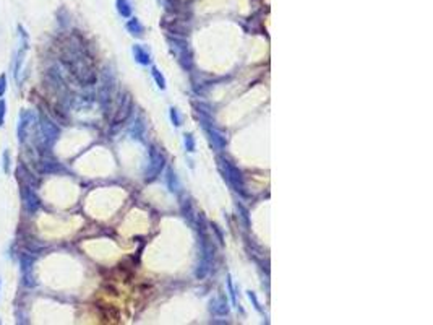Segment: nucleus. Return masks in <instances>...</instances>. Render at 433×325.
I'll return each instance as SVG.
<instances>
[{
    "label": "nucleus",
    "instance_id": "obj_9",
    "mask_svg": "<svg viewBox=\"0 0 433 325\" xmlns=\"http://www.w3.org/2000/svg\"><path fill=\"white\" fill-rule=\"evenodd\" d=\"M5 113H7V103H5V99L0 98V127H2L3 122H5Z\"/></svg>",
    "mask_w": 433,
    "mask_h": 325
},
{
    "label": "nucleus",
    "instance_id": "obj_7",
    "mask_svg": "<svg viewBox=\"0 0 433 325\" xmlns=\"http://www.w3.org/2000/svg\"><path fill=\"white\" fill-rule=\"evenodd\" d=\"M127 28L133 32V34H141V31H143V26L139 25V21L137 20V18L130 20V21L127 23Z\"/></svg>",
    "mask_w": 433,
    "mask_h": 325
},
{
    "label": "nucleus",
    "instance_id": "obj_2",
    "mask_svg": "<svg viewBox=\"0 0 433 325\" xmlns=\"http://www.w3.org/2000/svg\"><path fill=\"white\" fill-rule=\"evenodd\" d=\"M23 200H25V207L30 213H36L41 207V198L38 194L31 189V185H25L23 187Z\"/></svg>",
    "mask_w": 433,
    "mask_h": 325
},
{
    "label": "nucleus",
    "instance_id": "obj_5",
    "mask_svg": "<svg viewBox=\"0 0 433 325\" xmlns=\"http://www.w3.org/2000/svg\"><path fill=\"white\" fill-rule=\"evenodd\" d=\"M133 55H135V59H137V62L143 64V65L150 64V52H148L146 49H143L141 46H135Z\"/></svg>",
    "mask_w": 433,
    "mask_h": 325
},
{
    "label": "nucleus",
    "instance_id": "obj_3",
    "mask_svg": "<svg viewBox=\"0 0 433 325\" xmlns=\"http://www.w3.org/2000/svg\"><path fill=\"white\" fill-rule=\"evenodd\" d=\"M32 262H34V259L31 257L30 254H21L20 257V267H21V273H23V281H25L26 286H32L34 285V281H32Z\"/></svg>",
    "mask_w": 433,
    "mask_h": 325
},
{
    "label": "nucleus",
    "instance_id": "obj_12",
    "mask_svg": "<svg viewBox=\"0 0 433 325\" xmlns=\"http://www.w3.org/2000/svg\"><path fill=\"white\" fill-rule=\"evenodd\" d=\"M185 145L188 146V151H193L195 150V143H193L192 135H185Z\"/></svg>",
    "mask_w": 433,
    "mask_h": 325
},
{
    "label": "nucleus",
    "instance_id": "obj_4",
    "mask_svg": "<svg viewBox=\"0 0 433 325\" xmlns=\"http://www.w3.org/2000/svg\"><path fill=\"white\" fill-rule=\"evenodd\" d=\"M32 122V114L31 111H21L20 114V122H18V140L23 143L28 137V130H30V125Z\"/></svg>",
    "mask_w": 433,
    "mask_h": 325
},
{
    "label": "nucleus",
    "instance_id": "obj_13",
    "mask_svg": "<svg viewBox=\"0 0 433 325\" xmlns=\"http://www.w3.org/2000/svg\"><path fill=\"white\" fill-rule=\"evenodd\" d=\"M170 117H172V120H174L175 122V125H180V119H179V114H177V111L172 108L170 109Z\"/></svg>",
    "mask_w": 433,
    "mask_h": 325
},
{
    "label": "nucleus",
    "instance_id": "obj_6",
    "mask_svg": "<svg viewBox=\"0 0 433 325\" xmlns=\"http://www.w3.org/2000/svg\"><path fill=\"white\" fill-rule=\"evenodd\" d=\"M117 10L122 16H130V13H132V8H130V3L128 0H117Z\"/></svg>",
    "mask_w": 433,
    "mask_h": 325
},
{
    "label": "nucleus",
    "instance_id": "obj_10",
    "mask_svg": "<svg viewBox=\"0 0 433 325\" xmlns=\"http://www.w3.org/2000/svg\"><path fill=\"white\" fill-rule=\"evenodd\" d=\"M153 77L156 78V81H157V86L161 88V90H164L166 88V81H164V78H162V75L159 72H157V68H153Z\"/></svg>",
    "mask_w": 433,
    "mask_h": 325
},
{
    "label": "nucleus",
    "instance_id": "obj_11",
    "mask_svg": "<svg viewBox=\"0 0 433 325\" xmlns=\"http://www.w3.org/2000/svg\"><path fill=\"white\" fill-rule=\"evenodd\" d=\"M5 90H7V77L0 75V98L5 95Z\"/></svg>",
    "mask_w": 433,
    "mask_h": 325
},
{
    "label": "nucleus",
    "instance_id": "obj_1",
    "mask_svg": "<svg viewBox=\"0 0 433 325\" xmlns=\"http://www.w3.org/2000/svg\"><path fill=\"white\" fill-rule=\"evenodd\" d=\"M18 31H20V46H18V50H16L15 57H13V75L20 80V72H21L23 62H25L28 49H30V39H28V32L25 31V28L21 25H18Z\"/></svg>",
    "mask_w": 433,
    "mask_h": 325
},
{
    "label": "nucleus",
    "instance_id": "obj_8",
    "mask_svg": "<svg viewBox=\"0 0 433 325\" xmlns=\"http://www.w3.org/2000/svg\"><path fill=\"white\" fill-rule=\"evenodd\" d=\"M2 162H3V171H5V173L8 174V173H10V151H8V150L3 151Z\"/></svg>",
    "mask_w": 433,
    "mask_h": 325
}]
</instances>
